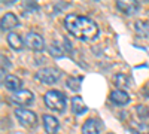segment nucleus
I'll return each instance as SVG.
<instances>
[{
  "label": "nucleus",
  "instance_id": "1",
  "mask_svg": "<svg viewBox=\"0 0 149 134\" xmlns=\"http://www.w3.org/2000/svg\"><path fill=\"white\" fill-rule=\"evenodd\" d=\"M64 26L67 31L79 40H93L98 34V26L88 17L69 14L64 19Z\"/></svg>",
  "mask_w": 149,
  "mask_h": 134
},
{
  "label": "nucleus",
  "instance_id": "2",
  "mask_svg": "<svg viewBox=\"0 0 149 134\" xmlns=\"http://www.w3.org/2000/svg\"><path fill=\"white\" fill-rule=\"evenodd\" d=\"M43 100H45V104L54 112H63L66 109V103H67L66 97L63 92H60L57 90L48 91L43 97Z\"/></svg>",
  "mask_w": 149,
  "mask_h": 134
},
{
  "label": "nucleus",
  "instance_id": "3",
  "mask_svg": "<svg viewBox=\"0 0 149 134\" xmlns=\"http://www.w3.org/2000/svg\"><path fill=\"white\" fill-rule=\"evenodd\" d=\"M60 78H61V72L54 67H43L36 73V79L46 85H52V83L58 82Z\"/></svg>",
  "mask_w": 149,
  "mask_h": 134
},
{
  "label": "nucleus",
  "instance_id": "4",
  "mask_svg": "<svg viewBox=\"0 0 149 134\" xmlns=\"http://www.w3.org/2000/svg\"><path fill=\"white\" fill-rule=\"evenodd\" d=\"M15 116L18 118V121L24 127L33 128V127L37 125V116H36V113L29 110V109H15Z\"/></svg>",
  "mask_w": 149,
  "mask_h": 134
},
{
  "label": "nucleus",
  "instance_id": "5",
  "mask_svg": "<svg viewBox=\"0 0 149 134\" xmlns=\"http://www.w3.org/2000/svg\"><path fill=\"white\" fill-rule=\"evenodd\" d=\"M24 45H26L29 49L31 51H43V48H45V40L40 34H37V33H27V36L24 37Z\"/></svg>",
  "mask_w": 149,
  "mask_h": 134
},
{
  "label": "nucleus",
  "instance_id": "6",
  "mask_svg": "<svg viewBox=\"0 0 149 134\" xmlns=\"http://www.w3.org/2000/svg\"><path fill=\"white\" fill-rule=\"evenodd\" d=\"M33 100H34L33 92H30L27 90H19V91L14 92V95H12V101H15L19 106H29L33 103Z\"/></svg>",
  "mask_w": 149,
  "mask_h": 134
},
{
  "label": "nucleus",
  "instance_id": "7",
  "mask_svg": "<svg viewBox=\"0 0 149 134\" xmlns=\"http://www.w3.org/2000/svg\"><path fill=\"white\" fill-rule=\"evenodd\" d=\"M43 128L46 131V134H57L58 128H60V122L58 119L52 115H43Z\"/></svg>",
  "mask_w": 149,
  "mask_h": 134
},
{
  "label": "nucleus",
  "instance_id": "8",
  "mask_svg": "<svg viewBox=\"0 0 149 134\" xmlns=\"http://www.w3.org/2000/svg\"><path fill=\"white\" fill-rule=\"evenodd\" d=\"M102 124L97 119H86L82 125V134H100Z\"/></svg>",
  "mask_w": 149,
  "mask_h": 134
},
{
  "label": "nucleus",
  "instance_id": "9",
  "mask_svg": "<svg viewBox=\"0 0 149 134\" xmlns=\"http://www.w3.org/2000/svg\"><path fill=\"white\" fill-rule=\"evenodd\" d=\"M17 26H19V21H18L15 14L8 12V14L3 15V18H2V30H12Z\"/></svg>",
  "mask_w": 149,
  "mask_h": 134
},
{
  "label": "nucleus",
  "instance_id": "10",
  "mask_svg": "<svg viewBox=\"0 0 149 134\" xmlns=\"http://www.w3.org/2000/svg\"><path fill=\"white\" fill-rule=\"evenodd\" d=\"M110 100L113 101L115 104L124 106V104H127L130 101V97L124 90H115V91L110 92Z\"/></svg>",
  "mask_w": 149,
  "mask_h": 134
},
{
  "label": "nucleus",
  "instance_id": "11",
  "mask_svg": "<svg viewBox=\"0 0 149 134\" xmlns=\"http://www.w3.org/2000/svg\"><path fill=\"white\" fill-rule=\"evenodd\" d=\"M8 45H9L14 51H21L22 46H24V40L21 39V36H19L18 33L10 31V33L8 34Z\"/></svg>",
  "mask_w": 149,
  "mask_h": 134
},
{
  "label": "nucleus",
  "instance_id": "12",
  "mask_svg": "<svg viewBox=\"0 0 149 134\" xmlns=\"http://www.w3.org/2000/svg\"><path fill=\"white\" fill-rule=\"evenodd\" d=\"M3 85L8 88V90H10V91H19V88H21V79L18 78V76H14V75H8L5 79H3Z\"/></svg>",
  "mask_w": 149,
  "mask_h": 134
},
{
  "label": "nucleus",
  "instance_id": "13",
  "mask_svg": "<svg viewBox=\"0 0 149 134\" xmlns=\"http://www.w3.org/2000/svg\"><path fill=\"white\" fill-rule=\"evenodd\" d=\"M86 104L84 103V100H82V97H79V95H76V97H73L72 99V110L76 113V115H82V113H85L86 112Z\"/></svg>",
  "mask_w": 149,
  "mask_h": 134
},
{
  "label": "nucleus",
  "instance_id": "14",
  "mask_svg": "<svg viewBox=\"0 0 149 134\" xmlns=\"http://www.w3.org/2000/svg\"><path fill=\"white\" fill-rule=\"evenodd\" d=\"M118 8L124 12V14L133 15V14H136V12H137L139 5L136 3V2H118Z\"/></svg>",
  "mask_w": 149,
  "mask_h": 134
},
{
  "label": "nucleus",
  "instance_id": "15",
  "mask_svg": "<svg viewBox=\"0 0 149 134\" xmlns=\"http://www.w3.org/2000/svg\"><path fill=\"white\" fill-rule=\"evenodd\" d=\"M134 30L137 31L139 36L146 37V36L149 34V22L148 21H137L134 24Z\"/></svg>",
  "mask_w": 149,
  "mask_h": 134
},
{
  "label": "nucleus",
  "instance_id": "16",
  "mask_svg": "<svg viewBox=\"0 0 149 134\" xmlns=\"http://www.w3.org/2000/svg\"><path fill=\"white\" fill-rule=\"evenodd\" d=\"M113 81H115L116 87H119V90H124V88H128L130 87V79H128V76L124 75V73H118Z\"/></svg>",
  "mask_w": 149,
  "mask_h": 134
},
{
  "label": "nucleus",
  "instance_id": "17",
  "mask_svg": "<svg viewBox=\"0 0 149 134\" xmlns=\"http://www.w3.org/2000/svg\"><path fill=\"white\" fill-rule=\"evenodd\" d=\"M49 54H51L52 57H63L66 54V49L61 43L55 42V43H52L51 46H49Z\"/></svg>",
  "mask_w": 149,
  "mask_h": 134
},
{
  "label": "nucleus",
  "instance_id": "18",
  "mask_svg": "<svg viewBox=\"0 0 149 134\" xmlns=\"http://www.w3.org/2000/svg\"><path fill=\"white\" fill-rule=\"evenodd\" d=\"M130 127H131V130L136 133V134H149V127L146 125V124H143V122H131L130 124Z\"/></svg>",
  "mask_w": 149,
  "mask_h": 134
},
{
  "label": "nucleus",
  "instance_id": "19",
  "mask_svg": "<svg viewBox=\"0 0 149 134\" xmlns=\"http://www.w3.org/2000/svg\"><path fill=\"white\" fill-rule=\"evenodd\" d=\"M81 81H82V78H69L67 79V85H69V88L70 90H73V91H78L79 90V87H81Z\"/></svg>",
  "mask_w": 149,
  "mask_h": 134
},
{
  "label": "nucleus",
  "instance_id": "20",
  "mask_svg": "<svg viewBox=\"0 0 149 134\" xmlns=\"http://www.w3.org/2000/svg\"><path fill=\"white\" fill-rule=\"evenodd\" d=\"M136 112L139 113V116L146 118V116L149 115V109H148V107H145V106H137V107H136Z\"/></svg>",
  "mask_w": 149,
  "mask_h": 134
},
{
  "label": "nucleus",
  "instance_id": "21",
  "mask_svg": "<svg viewBox=\"0 0 149 134\" xmlns=\"http://www.w3.org/2000/svg\"><path fill=\"white\" fill-rule=\"evenodd\" d=\"M2 61H3V63H2V70H5V66H6V67H9V63H8V58H6L5 55H2Z\"/></svg>",
  "mask_w": 149,
  "mask_h": 134
},
{
  "label": "nucleus",
  "instance_id": "22",
  "mask_svg": "<svg viewBox=\"0 0 149 134\" xmlns=\"http://www.w3.org/2000/svg\"><path fill=\"white\" fill-rule=\"evenodd\" d=\"M109 134H110V133H109Z\"/></svg>",
  "mask_w": 149,
  "mask_h": 134
}]
</instances>
